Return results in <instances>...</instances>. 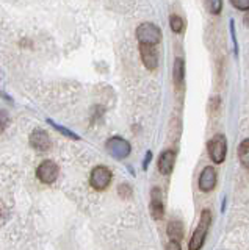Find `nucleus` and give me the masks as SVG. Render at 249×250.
Wrapping results in <instances>:
<instances>
[{"label":"nucleus","mask_w":249,"mask_h":250,"mask_svg":"<svg viewBox=\"0 0 249 250\" xmlns=\"http://www.w3.org/2000/svg\"><path fill=\"white\" fill-rule=\"evenodd\" d=\"M210 221H212V214H210L208 209H204L201 213V219H199V224L194 230L193 236L190 239V250H201L202 246L205 242V236H207V231H208V227H210Z\"/></svg>","instance_id":"1"},{"label":"nucleus","mask_w":249,"mask_h":250,"mask_svg":"<svg viewBox=\"0 0 249 250\" xmlns=\"http://www.w3.org/2000/svg\"><path fill=\"white\" fill-rule=\"evenodd\" d=\"M136 38L143 45H155L161 41V30L155 23L146 22L136 28Z\"/></svg>","instance_id":"2"},{"label":"nucleus","mask_w":249,"mask_h":250,"mask_svg":"<svg viewBox=\"0 0 249 250\" xmlns=\"http://www.w3.org/2000/svg\"><path fill=\"white\" fill-rule=\"evenodd\" d=\"M107 152L116 160H124L130 155V144L121 136H113L105 143Z\"/></svg>","instance_id":"3"},{"label":"nucleus","mask_w":249,"mask_h":250,"mask_svg":"<svg viewBox=\"0 0 249 250\" xmlns=\"http://www.w3.org/2000/svg\"><path fill=\"white\" fill-rule=\"evenodd\" d=\"M226 152H227V143L223 135H216L208 143V155L213 163L221 164L226 160Z\"/></svg>","instance_id":"4"},{"label":"nucleus","mask_w":249,"mask_h":250,"mask_svg":"<svg viewBox=\"0 0 249 250\" xmlns=\"http://www.w3.org/2000/svg\"><path fill=\"white\" fill-rule=\"evenodd\" d=\"M112 182V172L105 166H96L91 170V177H90V183L91 186L97 191H104L107 189V186Z\"/></svg>","instance_id":"5"},{"label":"nucleus","mask_w":249,"mask_h":250,"mask_svg":"<svg viewBox=\"0 0 249 250\" xmlns=\"http://www.w3.org/2000/svg\"><path fill=\"white\" fill-rule=\"evenodd\" d=\"M58 174H60V169L52 160L43 161L36 169V177L40 178V182H43L45 185H50V183L55 182Z\"/></svg>","instance_id":"6"},{"label":"nucleus","mask_w":249,"mask_h":250,"mask_svg":"<svg viewBox=\"0 0 249 250\" xmlns=\"http://www.w3.org/2000/svg\"><path fill=\"white\" fill-rule=\"evenodd\" d=\"M151 213L155 221H160L165 214V208H163V197H161V191L158 188H154L151 191Z\"/></svg>","instance_id":"7"},{"label":"nucleus","mask_w":249,"mask_h":250,"mask_svg":"<svg viewBox=\"0 0 249 250\" xmlns=\"http://www.w3.org/2000/svg\"><path fill=\"white\" fill-rule=\"evenodd\" d=\"M30 144H32V147L36 148V150H47L50 147V138L44 130L36 128L32 131V135H30Z\"/></svg>","instance_id":"8"},{"label":"nucleus","mask_w":249,"mask_h":250,"mask_svg":"<svg viewBox=\"0 0 249 250\" xmlns=\"http://www.w3.org/2000/svg\"><path fill=\"white\" fill-rule=\"evenodd\" d=\"M139 52H141L143 62H144V66L147 69H149V70L157 69L158 55H157V50H155L152 45H143V44H139Z\"/></svg>","instance_id":"9"},{"label":"nucleus","mask_w":249,"mask_h":250,"mask_svg":"<svg viewBox=\"0 0 249 250\" xmlns=\"http://www.w3.org/2000/svg\"><path fill=\"white\" fill-rule=\"evenodd\" d=\"M216 186V170L213 167H205L199 177V189L208 192Z\"/></svg>","instance_id":"10"},{"label":"nucleus","mask_w":249,"mask_h":250,"mask_svg":"<svg viewBox=\"0 0 249 250\" xmlns=\"http://www.w3.org/2000/svg\"><path fill=\"white\" fill-rule=\"evenodd\" d=\"M174 161H176V152L174 150L163 152L158 158V170L163 175H169L171 170H173V167H174Z\"/></svg>","instance_id":"11"},{"label":"nucleus","mask_w":249,"mask_h":250,"mask_svg":"<svg viewBox=\"0 0 249 250\" xmlns=\"http://www.w3.org/2000/svg\"><path fill=\"white\" fill-rule=\"evenodd\" d=\"M168 234H169L171 241L181 242V239L183 238V225H182V222H179V221L169 222V225H168Z\"/></svg>","instance_id":"12"},{"label":"nucleus","mask_w":249,"mask_h":250,"mask_svg":"<svg viewBox=\"0 0 249 250\" xmlns=\"http://www.w3.org/2000/svg\"><path fill=\"white\" fill-rule=\"evenodd\" d=\"M183 60L182 58H177L174 62V83L177 88H181L182 83H183Z\"/></svg>","instance_id":"13"},{"label":"nucleus","mask_w":249,"mask_h":250,"mask_svg":"<svg viewBox=\"0 0 249 250\" xmlns=\"http://www.w3.org/2000/svg\"><path fill=\"white\" fill-rule=\"evenodd\" d=\"M238 158L241 161V164L249 169V139H245L243 143L238 147Z\"/></svg>","instance_id":"14"},{"label":"nucleus","mask_w":249,"mask_h":250,"mask_svg":"<svg viewBox=\"0 0 249 250\" xmlns=\"http://www.w3.org/2000/svg\"><path fill=\"white\" fill-rule=\"evenodd\" d=\"M169 23H171V30H173L174 33H181L183 30V21L182 18H179V16H171Z\"/></svg>","instance_id":"15"},{"label":"nucleus","mask_w":249,"mask_h":250,"mask_svg":"<svg viewBox=\"0 0 249 250\" xmlns=\"http://www.w3.org/2000/svg\"><path fill=\"white\" fill-rule=\"evenodd\" d=\"M232 5L238 8L241 11H248L249 10V0H233Z\"/></svg>","instance_id":"16"},{"label":"nucleus","mask_w":249,"mask_h":250,"mask_svg":"<svg viewBox=\"0 0 249 250\" xmlns=\"http://www.w3.org/2000/svg\"><path fill=\"white\" fill-rule=\"evenodd\" d=\"M207 6L210 8V11H212L213 14H218V13L221 11L223 3L220 2V0H215V2H208V3H207Z\"/></svg>","instance_id":"17"},{"label":"nucleus","mask_w":249,"mask_h":250,"mask_svg":"<svg viewBox=\"0 0 249 250\" xmlns=\"http://www.w3.org/2000/svg\"><path fill=\"white\" fill-rule=\"evenodd\" d=\"M52 125H53V127H55L57 130H60L61 133H65V135H68L69 138H74V139H77V138H79V136H77V135H74V133L72 131H69L68 128H63V127H60V125L58 124H55V122H52V121H49Z\"/></svg>","instance_id":"18"},{"label":"nucleus","mask_w":249,"mask_h":250,"mask_svg":"<svg viewBox=\"0 0 249 250\" xmlns=\"http://www.w3.org/2000/svg\"><path fill=\"white\" fill-rule=\"evenodd\" d=\"M8 122H10V119H8V116H6V113L0 111V131H3L6 128Z\"/></svg>","instance_id":"19"},{"label":"nucleus","mask_w":249,"mask_h":250,"mask_svg":"<svg viewBox=\"0 0 249 250\" xmlns=\"http://www.w3.org/2000/svg\"><path fill=\"white\" fill-rule=\"evenodd\" d=\"M119 194H121V197L129 199V195L132 194L130 186H129V185H121V186H119Z\"/></svg>","instance_id":"20"},{"label":"nucleus","mask_w":249,"mask_h":250,"mask_svg":"<svg viewBox=\"0 0 249 250\" xmlns=\"http://www.w3.org/2000/svg\"><path fill=\"white\" fill-rule=\"evenodd\" d=\"M166 250H182V249H181V242L169 241V244L166 246Z\"/></svg>","instance_id":"21"},{"label":"nucleus","mask_w":249,"mask_h":250,"mask_svg":"<svg viewBox=\"0 0 249 250\" xmlns=\"http://www.w3.org/2000/svg\"><path fill=\"white\" fill-rule=\"evenodd\" d=\"M151 156H152V153H151V152H147V156H146V160H144V169L147 167V164H149Z\"/></svg>","instance_id":"22"},{"label":"nucleus","mask_w":249,"mask_h":250,"mask_svg":"<svg viewBox=\"0 0 249 250\" xmlns=\"http://www.w3.org/2000/svg\"><path fill=\"white\" fill-rule=\"evenodd\" d=\"M0 214H2V211H0Z\"/></svg>","instance_id":"23"}]
</instances>
